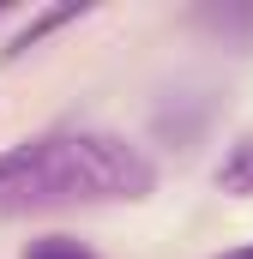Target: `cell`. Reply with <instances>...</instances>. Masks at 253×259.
Returning <instances> with one entry per match:
<instances>
[{
    "instance_id": "6da1fadb",
    "label": "cell",
    "mask_w": 253,
    "mask_h": 259,
    "mask_svg": "<svg viewBox=\"0 0 253 259\" xmlns=\"http://www.w3.org/2000/svg\"><path fill=\"white\" fill-rule=\"evenodd\" d=\"M151 187H157V163L121 133H49L18 145V175L0 187V211L151 199Z\"/></svg>"
},
{
    "instance_id": "7a4b0ae2",
    "label": "cell",
    "mask_w": 253,
    "mask_h": 259,
    "mask_svg": "<svg viewBox=\"0 0 253 259\" xmlns=\"http://www.w3.org/2000/svg\"><path fill=\"white\" fill-rule=\"evenodd\" d=\"M85 12H91V6H78V0H72V6H49V12H36V18H30V24H24V30H18L12 42H6V61L30 55V49H36V42H43L49 30H61V24H78Z\"/></svg>"
},
{
    "instance_id": "3957f363",
    "label": "cell",
    "mask_w": 253,
    "mask_h": 259,
    "mask_svg": "<svg viewBox=\"0 0 253 259\" xmlns=\"http://www.w3.org/2000/svg\"><path fill=\"white\" fill-rule=\"evenodd\" d=\"M217 193H235V199H253V139H241L223 163H217Z\"/></svg>"
},
{
    "instance_id": "277c9868",
    "label": "cell",
    "mask_w": 253,
    "mask_h": 259,
    "mask_svg": "<svg viewBox=\"0 0 253 259\" xmlns=\"http://www.w3.org/2000/svg\"><path fill=\"white\" fill-rule=\"evenodd\" d=\"M18 259H97V253L85 241H72V235H36V241H24Z\"/></svg>"
},
{
    "instance_id": "5b68a950",
    "label": "cell",
    "mask_w": 253,
    "mask_h": 259,
    "mask_svg": "<svg viewBox=\"0 0 253 259\" xmlns=\"http://www.w3.org/2000/svg\"><path fill=\"white\" fill-rule=\"evenodd\" d=\"M199 24H211V30H253V12H229V6L217 12V6H205Z\"/></svg>"
},
{
    "instance_id": "8992f818",
    "label": "cell",
    "mask_w": 253,
    "mask_h": 259,
    "mask_svg": "<svg viewBox=\"0 0 253 259\" xmlns=\"http://www.w3.org/2000/svg\"><path fill=\"white\" fill-rule=\"evenodd\" d=\"M211 259H253V241H241V247H223V253H211Z\"/></svg>"
},
{
    "instance_id": "52a82bcc",
    "label": "cell",
    "mask_w": 253,
    "mask_h": 259,
    "mask_svg": "<svg viewBox=\"0 0 253 259\" xmlns=\"http://www.w3.org/2000/svg\"><path fill=\"white\" fill-rule=\"evenodd\" d=\"M0 12H12V6H6V0H0Z\"/></svg>"
}]
</instances>
